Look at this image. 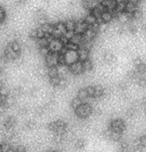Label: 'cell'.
I'll return each instance as SVG.
<instances>
[{
    "label": "cell",
    "mask_w": 146,
    "mask_h": 152,
    "mask_svg": "<svg viewBox=\"0 0 146 152\" xmlns=\"http://www.w3.org/2000/svg\"><path fill=\"white\" fill-rule=\"evenodd\" d=\"M128 2H130V3H133V4H135V5H138L139 4V1L140 0H127Z\"/></svg>",
    "instance_id": "ab89813d"
},
{
    "label": "cell",
    "mask_w": 146,
    "mask_h": 152,
    "mask_svg": "<svg viewBox=\"0 0 146 152\" xmlns=\"http://www.w3.org/2000/svg\"><path fill=\"white\" fill-rule=\"evenodd\" d=\"M36 45L38 46V48H47L48 46H49V40H48L47 38H45V37H43V38H39L36 40Z\"/></svg>",
    "instance_id": "cb8c5ba5"
},
{
    "label": "cell",
    "mask_w": 146,
    "mask_h": 152,
    "mask_svg": "<svg viewBox=\"0 0 146 152\" xmlns=\"http://www.w3.org/2000/svg\"><path fill=\"white\" fill-rule=\"evenodd\" d=\"M20 57V54H17L15 53L14 51L9 47V45L7 46L6 48L4 49V59L6 60V61H16V60H18Z\"/></svg>",
    "instance_id": "9c48e42d"
},
{
    "label": "cell",
    "mask_w": 146,
    "mask_h": 152,
    "mask_svg": "<svg viewBox=\"0 0 146 152\" xmlns=\"http://www.w3.org/2000/svg\"><path fill=\"white\" fill-rule=\"evenodd\" d=\"M69 42H71V43H73V44L77 45L80 48L82 46V44H83V37H82V35H80V34H76L75 33L73 35L72 38L69 40Z\"/></svg>",
    "instance_id": "d6986e66"
},
{
    "label": "cell",
    "mask_w": 146,
    "mask_h": 152,
    "mask_svg": "<svg viewBox=\"0 0 146 152\" xmlns=\"http://www.w3.org/2000/svg\"><path fill=\"white\" fill-rule=\"evenodd\" d=\"M74 147L77 149H84L86 147V140L84 138H76L74 140Z\"/></svg>",
    "instance_id": "603a6c76"
},
{
    "label": "cell",
    "mask_w": 146,
    "mask_h": 152,
    "mask_svg": "<svg viewBox=\"0 0 146 152\" xmlns=\"http://www.w3.org/2000/svg\"><path fill=\"white\" fill-rule=\"evenodd\" d=\"M74 113H75L76 117H78L79 119H87L89 118L90 116L93 115V107L88 104H83L80 105L79 107H77L75 110H74Z\"/></svg>",
    "instance_id": "6da1fadb"
},
{
    "label": "cell",
    "mask_w": 146,
    "mask_h": 152,
    "mask_svg": "<svg viewBox=\"0 0 146 152\" xmlns=\"http://www.w3.org/2000/svg\"><path fill=\"white\" fill-rule=\"evenodd\" d=\"M108 128L114 131V132L123 134L126 130V122H125L124 119L120 118V117L113 118L110 120L109 124H108Z\"/></svg>",
    "instance_id": "7a4b0ae2"
},
{
    "label": "cell",
    "mask_w": 146,
    "mask_h": 152,
    "mask_svg": "<svg viewBox=\"0 0 146 152\" xmlns=\"http://www.w3.org/2000/svg\"><path fill=\"white\" fill-rule=\"evenodd\" d=\"M12 151L13 152H26V148L25 146L21 144H17V145H12Z\"/></svg>",
    "instance_id": "836d02e7"
},
{
    "label": "cell",
    "mask_w": 146,
    "mask_h": 152,
    "mask_svg": "<svg viewBox=\"0 0 146 152\" xmlns=\"http://www.w3.org/2000/svg\"><path fill=\"white\" fill-rule=\"evenodd\" d=\"M12 150V145L6 141L0 142V152H11Z\"/></svg>",
    "instance_id": "484cf974"
},
{
    "label": "cell",
    "mask_w": 146,
    "mask_h": 152,
    "mask_svg": "<svg viewBox=\"0 0 146 152\" xmlns=\"http://www.w3.org/2000/svg\"><path fill=\"white\" fill-rule=\"evenodd\" d=\"M59 53H52L50 52L48 55L45 57V65L47 68H53L59 66Z\"/></svg>",
    "instance_id": "5b68a950"
},
{
    "label": "cell",
    "mask_w": 146,
    "mask_h": 152,
    "mask_svg": "<svg viewBox=\"0 0 146 152\" xmlns=\"http://www.w3.org/2000/svg\"><path fill=\"white\" fill-rule=\"evenodd\" d=\"M8 45H9V47L12 49L14 52L21 55V44H20V43L17 41V40H13V41L10 42Z\"/></svg>",
    "instance_id": "44dd1931"
},
{
    "label": "cell",
    "mask_w": 146,
    "mask_h": 152,
    "mask_svg": "<svg viewBox=\"0 0 146 152\" xmlns=\"http://www.w3.org/2000/svg\"><path fill=\"white\" fill-rule=\"evenodd\" d=\"M105 94H106V90L104 88V87H102L100 85L94 86V96H93L94 99L97 100L101 99L102 97L105 96Z\"/></svg>",
    "instance_id": "7c38bea8"
},
{
    "label": "cell",
    "mask_w": 146,
    "mask_h": 152,
    "mask_svg": "<svg viewBox=\"0 0 146 152\" xmlns=\"http://www.w3.org/2000/svg\"><path fill=\"white\" fill-rule=\"evenodd\" d=\"M81 3L85 9L92 11L100 3V1H98V0H82Z\"/></svg>",
    "instance_id": "5bb4252c"
},
{
    "label": "cell",
    "mask_w": 146,
    "mask_h": 152,
    "mask_svg": "<svg viewBox=\"0 0 146 152\" xmlns=\"http://www.w3.org/2000/svg\"><path fill=\"white\" fill-rule=\"evenodd\" d=\"M77 53H78V59L80 62H85L87 61L88 59H89V55H90V51L86 50V49L84 48H79L78 51H77Z\"/></svg>",
    "instance_id": "e0dca14e"
},
{
    "label": "cell",
    "mask_w": 146,
    "mask_h": 152,
    "mask_svg": "<svg viewBox=\"0 0 146 152\" xmlns=\"http://www.w3.org/2000/svg\"><path fill=\"white\" fill-rule=\"evenodd\" d=\"M143 17V13L141 10L137 9L136 11H134V12L132 13V18L137 20V21H139V20H141Z\"/></svg>",
    "instance_id": "d6a6232c"
},
{
    "label": "cell",
    "mask_w": 146,
    "mask_h": 152,
    "mask_svg": "<svg viewBox=\"0 0 146 152\" xmlns=\"http://www.w3.org/2000/svg\"><path fill=\"white\" fill-rule=\"evenodd\" d=\"M46 68H47V67H46ZM46 76L48 77V79L58 76V69H57V67L47 68V70H46Z\"/></svg>",
    "instance_id": "83f0119b"
},
{
    "label": "cell",
    "mask_w": 146,
    "mask_h": 152,
    "mask_svg": "<svg viewBox=\"0 0 146 152\" xmlns=\"http://www.w3.org/2000/svg\"><path fill=\"white\" fill-rule=\"evenodd\" d=\"M35 126H36V122L33 121V120H27V121L24 123V128H26L27 130L34 129Z\"/></svg>",
    "instance_id": "1f68e13d"
},
{
    "label": "cell",
    "mask_w": 146,
    "mask_h": 152,
    "mask_svg": "<svg viewBox=\"0 0 146 152\" xmlns=\"http://www.w3.org/2000/svg\"><path fill=\"white\" fill-rule=\"evenodd\" d=\"M142 107H143V110H144V111L146 113V97H144L143 99V100H142Z\"/></svg>",
    "instance_id": "f35d334b"
},
{
    "label": "cell",
    "mask_w": 146,
    "mask_h": 152,
    "mask_svg": "<svg viewBox=\"0 0 146 152\" xmlns=\"http://www.w3.org/2000/svg\"><path fill=\"white\" fill-rule=\"evenodd\" d=\"M137 142H138V144L141 146L143 149H145L146 148V134L140 136L139 138L137 139Z\"/></svg>",
    "instance_id": "e575fe53"
},
{
    "label": "cell",
    "mask_w": 146,
    "mask_h": 152,
    "mask_svg": "<svg viewBox=\"0 0 146 152\" xmlns=\"http://www.w3.org/2000/svg\"><path fill=\"white\" fill-rule=\"evenodd\" d=\"M65 28H66L67 31H72V32H75V27H76V21L73 19H68L64 22Z\"/></svg>",
    "instance_id": "7402d4cb"
},
{
    "label": "cell",
    "mask_w": 146,
    "mask_h": 152,
    "mask_svg": "<svg viewBox=\"0 0 146 152\" xmlns=\"http://www.w3.org/2000/svg\"><path fill=\"white\" fill-rule=\"evenodd\" d=\"M83 104V102L81 99H79V97H77V96H75L74 99H72V100H71V104H70V105H71V108H72L73 110H75L77 107H79L80 105H81Z\"/></svg>",
    "instance_id": "4dcf8cb0"
},
{
    "label": "cell",
    "mask_w": 146,
    "mask_h": 152,
    "mask_svg": "<svg viewBox=\"0 0 146 152\" xmlns=\"http://www.w3.org/2000/svg\"><path fill=\"white\" fill-rule=\"evenodd\" d=\"M17 125V119L14 116H7L3 121V129L4 130H14Z\"/></svg>",
    "instance_id": "ba28073f"
},
{
    "label": "cell",
    "mask_w": 146,
    "mask_h": 152,
    "mask_svg": "<svg viewBox=\"0 0 146 152\" xmlns=\"http://www.w3.org/2000/svg\"><path fill=\"white\" fill-rule=\"evenodd\" d=\"M113 13L111 12V11H107L105 10L104 12L102 13L101 17H100V19H101L102 23H109L110 21H112L113 19Z\"/></svg>",
    "instance_id": "ac0fdd59"
},
{
    "label": "cell",
    "mask_w": 146,
    "mask_h": 152,
    "mask_svg": "<svg viewBox=\"0 0 146 152\" xmlns=\"http://www.w3.org/2000/svg\"><path fill=\"white\" fill-rule=\"evenodd\" d=\"M48 48H49L50 52H52V53H61L62 51L64 50V44H63V42L61 41V39L53 38L49 42Z\"/></svg>",
    "instance_id": "277c9868"
},
{
    "label": "cell",
    "mask_w": 146,
    "mask_h": 152,
    "mask_svg": "<svg viewBox=\"0 0 146 152\" xmlns=\"http://www.w3.org/2000/svg\"><path fill=\"white\" fill-rule=\"evenodd\" d=\"M100 3H101L102 6L105 8V10L111 11V12H113V11L115 10V7H116L115 0H101Z\"/></svg>",
    "instance_id": "9a60e30c"
},
{
    "label": "cell",
    "mask_w": 146,
    "mask_h": 152,
    "mask_svg": "<svg viewBox=\"0 0 146 152\" xmlns=\"http://www.w3.org/2000/svg\"><path fill=\"white\" fill-rule=\"evenodd\" d=\"M39 28L43 31L45 36H46V35H52L53 30H54V24H52V23H49V22H46V23H44V24L40 25Z\"/></svg>",
    "instance_id": "2e32d148"
},
{
    "label": "cell",
    "mask_w": 146,
    "mask_h": 152,
    "mask_svg": "<svg viewBox=\"0 0 146 152\" xmlns=\"http://www.w3.org/2000/svg\"><path fill=\"white\" fill-rule=\"evenodd\" d=\"M69 69V73L72 76H80V75L84 74V67H83V63L82 62H76L74 64L68 66Z\"/></svg>",
    "instance_id": "52a82bcc"
},
{
    "label": "cell",
    "mask_w": 146,
    "mask_h": 152,
    "mask_svg": "<svg viewBox=\"0 0 146 152\" xmlns=\"http://www.w3.org/2000/svg\"><path fill=\"white\" fill-rule=\"evenodd\" d=\"M6 19V12H5L4 8L2 6H0V24L3 23Z\"/></svg>",
    "instance_id": "d590c367"
},
{
    "label": "cell",
    "mask_w": 146,
    "mask_h": 152,
    "mask_svg": "<svg viewBox=\"0 0 146 152\" xmlns=\"http://www.w3.org/2000/svg\"><path fill=\"white\" fill-rule=\"evenodd\" d=\"M84 21L86 22L89 26H92V25H94L95 23H97V18L93 15L92 13H89V14H87V15L85 16Z\"/></svg>",
    "instance_id": "d4e9b609"
},
{
    "label": "cell",
    "mask_w": 146,
    "mask_h": 152,
    "mask_svg": "<svg viewBox=\"0 0 146 152\" xmlns=\"http://www.w3.org/2000/svg\"><path fill=\"white\" fill-rule=\"evenodd\" d=\"M83 67H84V73H89L93 70L94 64L90 59H88L87 61L83 62Z\"/></svg>",
    "instance_id": "4316f807"
},
{
    "label": "cell",
    "mask_w": 146,
    "mask_h": 152,
    "mask_svg": "<svg viewBox=\"0 0 146 152\" xmlns=\"http://www.w3.org/2000/svg\"><path fill=\"white\" fill-rule=\"evenodd\" d=\"M104 11H105V8L102 6V4H101V3H99L95 8H94V9H93L92 11H91V13H92L93 15L95 16L97 19H98V18H100V17H101L102 13L104 12Z\"/></svg>",
    "instance_id": "ffe728a7"
},
{
    "label": "cell",
    "mask_w": 146,
    "mask_h": 152,
    "mask_svg": "<svg viewBox=\"0 0 146 152\" xmlns=\"http://www.w3.org/2000/svg\"><path fill=\"white\" fill-rule=\"evenodd\" d=\"M89 28V25L84 21V19H80L78 21H76V27H75V33L83 35L86 30Z\"/></svg>",
    "instance_id": "30bf717a"
},
{
    "label": "cell",
    "mask_w": 146,
    "mask_h": 152,
    "mask_svg": "<svg viewBox=\"0 0 146 152\" xmlns=\"http://www.w3.org/2000/svg\"><path fill=\"white\" fill-rule=\"evenodd\" d=\"M77 97H79L80 99L82 100L83 102H84V100L85 99H87L88 97V94H87V91H86V90H85V88H80V90L77 91V96H76Z\"/></svg>",
    "instance_id": "f546056e"
},
{
    "label": "cell",
    "mask_w": 146,
    "mask_h": 152,
    "mask_svg": "<svg viewBox=\"0 0 146 152\" xmlns=\"http://www.w3.org/2000/svg\"><path fill=\"white\" fill-rule=\"evenodd\" d=\"M102 60H103V62H104L105 64L113 65L114 63L117 61V58H116V56L114 55L112 52H110V51H106V52L103 53Z\"/></svg>",
    "instance_id": "8fae6325"
},
{
    "label": "cell",
    "mask_w": 146,
    "mask_h": 152,
    "mask_svg": "<svg viewBox=\"0 0 146 152\" xmlns=\"http://www.w3.org/2000/svg\"><path fill=\"white\" fill-rule=\"evenodd\" d=\"M28 0H16V4L18 5H24L27 3Z\"/></svg>",
    "instance_id": "74e56055"
},
{
    "label": "cell",
    "mask_w": 146,
    "mask_h": 152,
    "mask_svg": "<svg viewBox=\"0 0 146 152\" xmlns=\"http://www.w3.org/2000/svg\"><path fill=\"white\" fill-rule=\"evenodd\" d=\"M35 18L37 20V22L40 23V25L44 24L47 22V15H46V11L44 9H38L35 12Z\"/></svg>",
    "instance_id": "4fadbf2b"
},
{
    "label": "cell",
    "mask_w": 146,
    "mask_h": 152,
    "mask_svg": "<svg viewBox=\"0 0 146 152\" xmlns=\"http://www.w3.org/2000/svg\"><path fill=\"white\" fill-rule=\"evenodd\" d=\"M39 53H40V55L43 56L44 58H45V57H46V56L48 55V54L50 53L49 48H48V47H47V48H40V49H39Z\"/></svg>",
    "instance_id": "8d00e7d4"
},
{
    "label": "cell",
    "mask_w": 146,
    "mask_h": 152,
    "mask_svg": "<svg viewBox=\"0 0 146 152\" xmlns=\"http://www.w3.org/2000/svg\"><path fill=\"white\" fill-rule=\"evenodd\" d=\"M141 30H142V32H143V33L146 34V22H145V23H143V24H142Z\"/></svg>",
    "instance_id": "60d3db41"
},
{
    "label": "cell",
    "mask_w": 146,
    "mask_h": 152,
    "mask_svg": "<svg viewBox=\"0 0 146 152\" xmlns=\"http://www.w3.org/2000/svg\"><path fill=\"white\" fill-rule=\"evenodd\" d=\"M61 78H60L59 76L57 77H53V78H49L48 79V81H49V84L52 86L54 88H59L60 86V83H61Z\"/></svg>",
    "instance_id": "f1b7e54d"
},
{
    "label": "cell",
    "mask_w": 146,
    "mask_h": 152,
    "mask_svg": "<svg viewBox=\"0 0 146 152\" xmlns=\"http://www.w3.org/2000/svg\"><path fill=\"white\" fill-rule=\"evenodd\" d=\"M64 55V59H65V65L66 66H70L74 64V63L78 62V53L77 51H73V50H66L64 48V50L61 52Z\"/></svg>",
    "instance_id": "3957f363"
},
{
    "label": "cell",
    "mask_w": 146,
    "mask_h": 152,
    "mask_svg": "<svg viewBox=\"0 0 146 152\" xmlns=\"http://www.w3.org/2000/svg\"><path fill=\"white\" fill-rule=\"evenodd\" d=\"M127 0H115V2H116V4H118V3H122V2H126Z\"/></svg>",
    "instance_id": "b9f144b4"
},
{
    "label": "cell",
    "mask_w": 146,
    "mask_h": 152,
    "mask_svg": "<svg viewBox=\"0 0 146 152\" xmlns=\"http://www.w3.org/2000/svg\"><path fill=\"white\" fill-rule=\"evenodd\" d=\"M66 32H67V30H66V28H65L64 22H58V23H56V24H54V30L52 33V36L54 38L61 39Z\"/></svg>",
    "instance_id": "8992f818"
}]
</instances>
